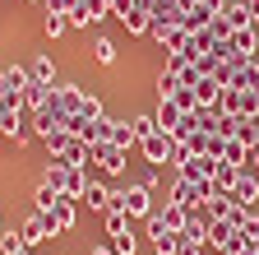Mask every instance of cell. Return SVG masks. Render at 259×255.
<instances>
[{
  "label": "cell",
  "instance_id": "1",
  "mask_svg": "<svg viewBox=\"0 0 259 255\" xmlns=\"http://www.w3.org/2000/svg\"><path fill=\"white\" fill-rule=\"evenodd\" d=\"M111 209H125L130 218H153V186H144V181L120 186L116 200H111Z\"/></svg>",
  "mask_w": 259,
  "mask_h": 255
},
{
  "label": "cell",
  "instance_id": "2",
  "mask_svg": "<svg viewBox=\"0 0 259 255\" xmlns=\"http://www.w3.org/2000/svg\"><path fill=\"white\" fill-rule=\"evenodd\" d=\"M83 102H88V88H83V84H56V93H51V112H56L60 121L79 116Z\"/></svg>",
  "mask_w": 259,
  "mask_h": 255
},
{
  "label": "cell",
  "instance_id": "3",
  "mask_svg": "<svg viewBox=\"0 0 259 255\" xmlns=\"http://www.w3.org/2000/svg\"><path fill=\"white\" fill-rule=\"evenodd\" d=\"M88 167H102L107 176H120V172H125V149H116L111 139L88 144Z\"/></svg>",
  "mask_w": 259,
  "mask_h": 255
},
{
  "label": "cell",
  "instance_id": "4",
  "mask_svg": "<svg viewBox=\"0 0 259 255\" xmlns=\"http://www.w3.org/2000/svg\"><path fill=\"white\" fill-rule=\"evenodd\" d=\"M107 14H111V0H74V10L65 19H70V28H97Z\"/></svg>",
  "mask_w": 259,
  "mask_h": 255
},
{
  "label": "cell",
  "instance_id": "5",
  "mask_svg": "<svg viewBox=\"0 0 259 255\" xmlns=\"http://www.w3.org/2000/svg\"><path fill=\"white\" fill-rule=\"evenodd\" d=\"M47 218V237H65V232H74V223H79V209H74V200H60L51 213H42Z\"/></svg>",
  "mask_w": 259,
  "mask_h": 255
},
{
  "label": "cell",
  "instance_id": "6",
  "mask_svg": "<svg viewBox=\"0 0 259 255\" xmlns=\"http://www.w3.org/2000/svg\"><path fill=\"white\" fill-rule=\"evenodd\" d=\"M139 149H144V158H148L153 167H162V163L171 167V153H176V139H171L167 130H157V135H148V139H144Z\"/></svg>",
  "mask_w": 259,
  "mask_h": 255
},
{
  "label": "cell",
  "instance_id": "7",
  "mask_svg": "<svg viewBox=\"0 0 259 255\" xmlns=\"http://www.w3.org/2000/svg\"><path fill=\"white\" fill-rule=\"evenodd\" d=\"M232 200H236L241 209H254V204H259V172H250V167H241V172H236Z\"/></svg>",
  "mask_w": 259,
  "mask_h": 255
},
{
  "label": "cell",
  "instance_id": "8",
  "mask_svg": "<svg viewBox=\"0 0 259 255\" xmlns=\"http://www.w3.org/2000/svg\"><path fill=\"white\" fill-rule=\"evenodd\" d=\"M148 14H153V28H176L185 19V0H148Z\"/></svg>",
  "mask_w": 259,
  "mask_h": 255
},
{
  "label": "cell",
  "instance_id": "9",
  "mask_svg": "<svg viewBox=\"0 0 259 255\" xmlns=\"http://www.w3.org/2000/svg\"><path fill=\"white\" fill-rule=\"evenodd\" d=\"M148 241H153V255H176V246H181V232L162 228V218L153 213V218H148Z\"/></svg>",
  "mask_w": 259,
  "mask_h": 255
},
{
  "label": "cell",
  "instance_id": "10",
  "mask_svg": "<svg viewBox=\"0 0 259 255\" xmlns=\"http://www.w3.org/2000/svg\"><path fill=\"white\" fill-rule=\"evenodd\" d=\"M28 79H32V84H60V70H56L51 51H37V56L28 60Z\"/></svg>",
  "mask_w": 259,
  "mask_h": 255
},
{
  "label": "cell",
  "instance_id": "11",
  "mask_svg": "<svg viewBox=\"0 0 259 255\" xmlns=\"http://www.w3.org/2000/svg\"><path fill=\"white\" fill-rule=\"evenodd\" d=\"M218 14H222V10H213V5H204V0H199V5H190V10H185L181 28H185V33H204V28H213Z\"/></svg>",
  "mask_w": 259,
  "mask_h": 255
},
{
  "label": "cell",
  "instance_id": "12",
  "mask_svg": "<svg viewBox=\"0 0 259 255\" xmlns=\"http://www.w3.org/2000/svg\"><path fill=\"white\" fill-rule=\"evenodd\" d=\"M23 125H28V121H23V112H5V116H0V139H10L14 149H23V144L32 139Z\"/></svg>",
  "mask_w": 259,
  "mask_h": 255
},
{
  "label": "cell",
  "instance_id": "13",
  "mask_svg": "<svg viewBox=\"0 0 259 255\" xmlns=\"http://www.w3.org/2000/svg\"><path fill=\"white\" fill-rule=\"evenodd\" d=\"M111 200H116V190H111L107 181H97V176H93V181H88V190H83V204H88L93 213H107V209H111Z\"/></svg>",
  "mask_w": 259,
  "mask_h": 255
},
{
  "label": "cell",
  "instance_id": "14",
  "mask_svg": "<svg viewBox=\"0 0 259 255\" xmlns=\"http://www.w3.org/2000/svg\"><path fill=\"white\" fill-rule=\"evenodd\" d=\"M28 65H0V93H14V98H23V88H28Z\"/></svg>",
  "mask_w": 259,
  "mask_h": 255
},
{
  "label": "cell",
  "instance_id": "15",
  "mask_svg": "<svg viewBox=\"0 0 259 255\" xmlns=\"http://www.w3.org/2000/svg\"><path fill=\"white\" fill-rule=\"evenodd\" d=\"M19 237H23L28 250H32V246H42V241H51V237H47V218H42V213H28V218L19 223Z\"/></svg>",
  "mask_w": 259,
  "mask_h": 255
},
{
  "label": "cell",
  "instance_id": "16",
  "mask_svg": "<svg viewBox=\"0 0 259 255\" xmlns=\"http://www.w3.org/2000/svg\"><path fill=\"white\" fill-rule=\"evenodd\" d=\"M88 181H93V172H88V167H70V172H65V186H60V195L79 204V200H83V190H88Z\"/></svg>",
  "mask_w": 259,
  "mask_h": 255
},
{
  "label": "cell",
  "instance_id": "17",
  "mask_svg": "<svg viewBox=\"0 0 259 255\" xmlns=\"http://www.w3.org/2000/svg\"><path fill=\"white\" fill-rule=\"evenodd\" d=\"M153 42L162 47V51H185V42H190V33L176 23V28H153Z\"/></svg>",
  "mask_w": 259,
  "mask_h": 255
},
{
  "label": "cell",
  "instance_id": "18",
  "mask_svg": "<svg viewBox=\"0 0 259 255\" xmlns=\"http://www.w3.org/2000/svg\"><path fill=\"white\" fill-rule=\"evenodd\" d=\"M51 93H56V84H28L23 88V107L28 112H47L51 107Z\"/></svg>",
  "mask_w": 259,
  "mask_h": 255
},
{
  "label": "cell",
  "instance_id": "19",
  "mask_svg": "<svg viewBox=\"0 0 259 255\" xmlns=\"http://www.w3.org/2000/svg\"><path fill=\"white\" fill-rule=\"evenodd\" d=\"M56 130H65V121H60V116H56L51 107H47V112H32V135H37L42 144H47V139H51Z\"/></svg>",
  "mask_w": 259,
  "mask_h": 255
},
{
  "label": "cell",
  "instance_id": "20",
  "mask_svg": "<svg viewBox=\"0 0 259 255\" xmlns=\"http://www.w3.org/2000/svg\"><path fill=\"white\" fill-rule=\"evenodd\" d=\"M204 209H208V218H213V223H232L241 204H236L232 195H213V200H204Z\"/></svg>",
  "mask_w": 259,
  "mask_h": 255
},
{
  "label": "cell",
  "instance_id": "21",
  "mask_svg": "<svg viewBox=\"0 0 259 255\" xmlns=\"http://www.w3.org/2000/svg\"><path fill=\"white\" fill-rule=\"evenodd\" d=\"M181 116H185V112H181V107H176L171 98H167V102H157V107H153V121H157V130H167V135L176 130V125H181Z\"/></svg>",
  "mask_w": 259,
  "mask_h": 255
},
{
  "label": "cell",
  "instance_id": "22",
  "mask_svg": "<svg viewBox=\"0 0 259 255\" xmlns=\"http://www.w3.org/2000/svg\"><path fill=\"white\" fill-rule=\"evenodd\" d=\"M222 19L232 23V28H250V23H254V14H250V0H227V5H222Z\"/></svg>",
  "mask_w": 259,
  "mask_h": 255
},
{
  "label": "cell",
  "instance_id": "23",
  "mask_svg": "<svg viewBox=\"0 0 259 255\" xmlns=\"http://www.w3.org/2000/svg\"><path fill=\"white\" fill-rule=\"evenodd\" d=\"M60 200H65V195H60L56 186H42V181H37V190H32V213H51Z\"/></svg>",
  "mask_w": 259,
  "mask_h": 255
},
{
  "label": "cell",
  "instance_id": "24",
  "mask_svg": "<svg viewBox=\"0 0 259 255\" xmlns=\"http://www.w3.org/2000/svg\"><path fill=\"white\" fill-rule=\"evenodd\" d=\"M120 23H125V33H130V38H144V33H153V14H148V10H130Z\"/></svg>",
  "mask_w": 259,
  "mask_h": 255
},
{
  "label": "cell",
  "instance_id": "25",
  "mask_svg": "<svg viewBox=\"0 0 259 255\" xmlns=\"http://www.w3.org/2000/svg\"><path fill=\"white\" fill-rule=\"evenodd\" d=\"M153 213L162 218V228H171V232H185V209H181V204L162 200V209H153Z\"/></svg>",
  "mask_w": 259,
  "mask_h": 255
},
{
  "label": "cell",
  "instance_id": "26",
  "mask_svg": "<svg viewBox=\"0 0 259 255\" xmlns=\"http://www.w3.org/2000/svg\"><path fill=\"white\" fill-rule=\"evenodd\" d=\"M93 60H97V65H116V60H120V51H116V42L111 38H93Z\"/></svg>",
  "mask_w": 259,
  "mask_h": 255
},
{
  "label": "cell",
  "instance_id": "27",
  "mask_svg": "<svg viewBox=\"0 0 259 255\" xmlns=\"http://www.w3.org/2000/svg\"><path fill=\"white\" fill-rule=\"evenodd\" d=\"M107 139H111L116 149H125V153H130V144H139V139H135V130H130V121H116V116H111V130H107Z\"/></svg>",
  "mask_w": 259,
  "mask_h": 255
},
{
  "label": "cell",
  "instance_id": "28",
  "mask_svg": "<svg viewBox=\"0 0 259 255\" xmlns=\"http://www.w3.org/2000/svg\"><path fill=\"white\" fill-rule=\"evenodd\" d=\"M42 33H47V38H65V33H70V19H65V14H51V10H42Z\"/></svg>",
  "mask_w": 259,
  "mask_h": 255
},
{
  "label": "cell",
  "instance_id": "29",
  "mask_svg": "<svg viewBox=\"0 0 259 255\" xmlns=\"http://www.w3.org/2000/svg\"><path fill=\"white\" fill-rule=\"evenodd\" d=\"M130 130H135V139L144 144L148 135H157V121H153V112H139V116H130Z\"/></svg>",
  "mask_w": 259,
  "mask_h": 255
},
{
  "label": "cell",
  "instance_id": "30",
  "mask_svg": "<svg viewBox=\"0 0 259 255\" xmlns=\"http://www.w3.org/2000/svg\"><path fill=\"white\" fill-rule=\"evenodd\" d=\"M236 139H241L245 149H254V144H259V116H245V121H236Z\"/></svg>",
  "mask_w": 259,
  "mask_h": 255
},
{
  "label": "cell",
  "instance_id": "31",
  "mask_svg": "<svg viewBox=\"0 0 259 255\" xmlns=\"http://www.w3.org/2000/svg\"><path fill=\"white\" fill-rule=\"evenodd\" d=\"M176 88H181V79H176L171 70H162V75H157V84H153V93H157V102H167V98H176Z\"/></svg>",
  "mask_w": 259,
  "mask_h": 255
},
{
  "label": "cell",
  "instance_id": "32",
  "mask_svg": "<svg viewBox=\"0 0 259 255\" xmlns=\"http://www.w3.org/2000/svg\"><path fill=\"white\" fill-rule=\"evenodd\" d=\"M102 218H107V237H120V232H130V213H125V209H107Z\"/></svg>",
  "mask_w": 259,
  "mask_h": 255
},
{
  "label": "cell",
  "instance_id": "33",
  "mask_svg": "<svg viewBox=\"0 0 259 255\" xmlns=\"http://www.w3.org/2000/svg\"><path fill=\"white\" fill-rule=\"evenodd\" d=\"M19 250H28L23 237H19V228H14V232L5 228V232H0V255H19Z\"/></svg>",
  "mask_w": 259,
  "mask_h": 255
},
{
  "label": "cell",
  "instance_id": "34",
  "mask_svg": "<svg viewBox=\"0 0 259 255\" xmlns=\"http://www.w3.org/2000/svg\"><path fill=\"white\" fill-rule=\"evenodd\" d=\"M171 102H176L181 112H199V98H194V88H185V84L176 88V98H171Z\"/></svg>",
  "mask_w": 259,
  "mask_h": 255
},
{
  "label": "cell",
  "instance_id": "35",
  "mask_svg": "<svg viewBox=\"0 0 259 255\" xmlns=\"http://www.w3.org/2000/svg\"><path fill=\"white\" fill-rule=\"evenodd\" d=\"M222 163H232V167H245V144H241V139H232V144H227V153H222Z\"/></svg>",
  "mask_w": 259,
  "mask_h": 255
},
{
  "label": "cell",
  "instance_id": "36",
  "mask_svg": "<svg viewBox=\"0 0 259 255\" xmlns=\"http://www.w3.org/2000/svg\"><path fill=\"white\" fill-rule=\"evenodd\" d=\"M135 246H139V241H135V232H120V237H111V250H116V255H135Z\"/></svg>",
  "mask_w": 259,
  "mask_h": 255
},
{
  "label": "cell",
  "instance_id": "37",
  "mask_svg": "<svg viewBox=\"0 0 259 255\" xmlns=\"http://www.w3.org/2000/svg\"><path fill=\"white\" fill-rule=\"evenodd\" d=\"M176 255H204V241H199V237H190V232H181V246H176Z\"/></svg>",
  "mask_w": 259,
  "mask_h": 255
},
{
  "label": "cell",
  "instance_id": "38",
  "mask_svg": "<svg viewBox=\"0 0 259 255\" xmlns=\"http://www.w3.org/2000/svg\"><path fill=\"white\" fill-rule=\"evenodd\" d=\"M213 79H218L222 88H232V79H236V65H232V60H218V70H213Z\"/></svg>",
  "mask_w": 259,
  "mask_h": 255
},
{
  "label": "cell",
  "instance_id": "39",
  "mask_svg": "<svg viewBox=\"0 0 259 255\" xmlns=\"http://www.w3.org/2000/svg\"><path fill=\"white\" fill-rule=\"evenodd\" d=\"M42 10H51V14H70V10H74V0H47Z\"/></svg>",
  "mask_w": 259,
  "mask_h": 255
},
{
  "label": "cell",
  "instance_id": "40",
  "mask_svg": "<svg viewBox=\"0 0 259 255\" xmlns=\"http://www.w3.org/2000/svg\"><path fill=\"white\" fill-rule=\"evenodd\" d=\"M88 255H116V250H111V246H93Z\"/></svg>",
  "mask_w": 259,
  "mask_h": 255
},
{
  "label": "cell",
  "instance_id": "41",
  "mask_svg": "<svg viewBox=\"0 0 259 255\" xmlns=\"http://www.w3.org/2000/svg\"><path fill=\"white\" fill-rule=\"evenodd\" d=\"M250 14H254V23H259V0H250Z\"/></svg>",
  "mask_w": 259,
  "mask_h": 255
},
{
  "label": "cell",
  "instance_id": "42",
  "mask_svg": "<svg viewBox=\"0 0 259 255\" xmlns=\"http://www.w3.org/2000/svg\"><path fill=\"white\" fill-rule=\"evenodd\" d=\"M28 5H47V0H28Z\"/></svg>",
  "mask_w": 259,
  "mask_h": 255
},
{
  "label": "cell",
  "instance_id": "43",
  "mask_svg": "<svg viewBox=\"0 0 259 255\" xmlns=\"http://www.w3.org/2000/svg\"><path fill=\"white\" fill-rule=\"evenodd\" d=\"M190 5H199V0H185V10H190Z\"/></svg>",
  "mask_w": 259,
  "mask_h": 255
},
{
  "label": "cell",
  "instance_id": "44",
  "mask_svg": "<svg viewBox=\"0 0 259 255\" xmlns=\"http://www.w3.org/2000/svg\"><path fill=\"white\" fill-rule=\"evenodd\" d=\"M0 232H5V218H0Z\"/></svg>",
  "mask_w": 259,
  "mask_h": 255
},
{
  "label": "cell",
  "instance_id": "45",
  "mask_svg": "<svg viewBox=\"0 0 259 255\" xmlns=\"http://www.w3.org/2000/svg\"><path fill=\"white\" fill-rule=\"evenodd\" d=\"M19 255H32V250H19Z\"/></svg>",
  "mask_w": 259,
  "mask_h": 255
}]
</instances>
